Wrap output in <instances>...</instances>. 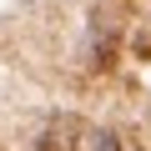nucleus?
I'll return each mask as SVG.
<instances>
[{
	"label": "nucleus",
	"instance_id": "f257e3e1",
	"mask_svg": "<svg viewBox=\"0 0 151 151\" xmlns=\"http://www.w3.org/2000/svg\"><path fill=\"white\" fill-rule=\"evenodd\" d=\"M81 121L76 116H50L45 121V131L35 136V151H81Z\"/></svg>",
	"mask_w": 151,
	"mask_h": 151
},
{
	"label": "nucleus",
	"instance_id": "f03ea898",
	"mask_svg": "<svg viewBox=\"0 0 151 151\" xmlns=\"http://www.w3.org/2000/svg\"><path fill=\"white\" fill-rule=\"evenodd\" d=\"M91 151H126L116 131H91Z\"/></svg>",
	"mask_w": 151,
	"mask_h": 151
},
{
	"label": "nucleus",
	"instance_id": "7ed1b4c3",
	"mask_svg": "<svg viewBox=\"0 0 151 151\" xmlns=\"http://www.w3.org/2000/svg\"><path fill=\"white\" fill-rule=\"evenodd\" d=\"M136 50H141V55L151 60V35H136Z\"/></svg>",
	"mask_w": 151,
	"mask_h": 151
},
{
	"label": "nucleus",
	"instance_id": "20e7f679",
	"mask_svg": "<svg viewBox=\"0 0 151 151\" xmlns=\"http://www.w3.org/2000/svg\"><path fill=\"white\" fill-rule=\"evenodd\" d=\"M0 151H5V146H0Z\"/></svg>",
	"mask_w": 151,
	"mask_h": 151
}]
</instances>
